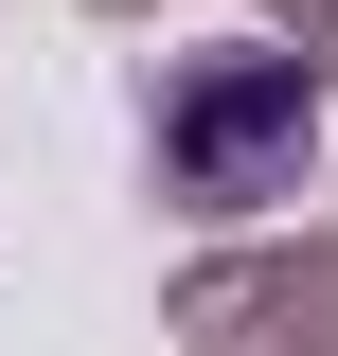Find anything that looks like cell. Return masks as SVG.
I'll return each instance as SVG.
<instances>
[{
    "mask_svg": "<svg viewBox=\"0 0 338 356\" xmlns=\"http://www.w3.org/2000/svg\"><path fill=\"white\" fill-rule=\"evenodd\" d=\"M267 143H303V89H285V72H250L232 107H196V125H178V161H196L214 196H250V161H267Z\"/></svg>",
    "mask_w": 338,
    "mask_h": 356,
    "instance_id": "1",
    "label": "cell"
}]
</instances>
